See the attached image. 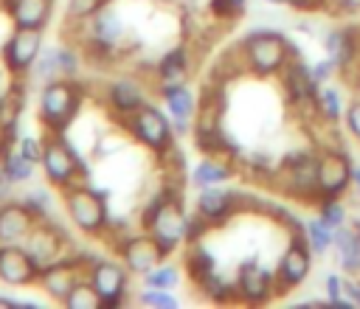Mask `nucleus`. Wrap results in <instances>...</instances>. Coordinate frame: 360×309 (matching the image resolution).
Here are the masks:
<instances>
[{
  "mask_svg": "<svg viewBox=\"0 0 360 309\" xmlns=\"http://www.w3.org/2000/svg\"><path fill=\"white\" fill-rule=\"evenodd\" d=\"M121 124H124V129L143 146V149H149L152 154H158V157H163L172 146H174V124H172V118L160 110V107H155V104H143L138 112H132V115H127V118H121Z\"/></svg>",
  "mask_w": 360,
  "mask_h": 309,
  "instance_id": "5",
  "label": "nucleus"
},
{
  "mask_svg": "<svg viewBox=\"0 0 360 309\" xmlns=\"http://www.w3.org/2000/svg\"><path fill=\"white\" fill-rule=\"evenodd\" d=\"M39 51H42V31H37V28H14L6 37L3 48H0V59H3V67L14 79H20V76L31 73Z\"/></svg>",
  "mask_w": 360,
  "mask_h": 309,
  "instance_id": "12",
  "label": "nucleus"
},
{
  "mask_svg": "<svg viewBox=\"0 0 360 309\" xmlns=\"http://www.w3.org/2000/svg\"><path fill=\"white\" fill-rule=\"evenodd\" d=\"M321 0H284V6H290V8H304V11H309V8H315Z\"/></svg>",
  "mask_w": 360,
  "mask_h": 309,
  "instance_id": "47",
  "label": "nucleus"
},
{
  "mask_svg": "<svg viewBox=\"0 0 360 309\" xmlns=\"http://www.w3.org/2000/svg\"><path fill=\"white\" fill-rule=\"evenodd\" d=\"M312 67V76H315V81L318 84H326L335 73H338V65H335V59L332 56H323V59H318L315 65H309Z\"/></svg>",
  "mask_w": 360,
  "mask_h": 309,
  "instance_id": "45",
  "label": "nucleus"
},
{
  "mask_svg": "<svg viewBox=\"0 0 360 309\" xmlns=\"http://www.w3.org/2000/svg\"><path fill=\"white\" fill-rule=\"evenodd\" d=\"M233 177V166L228 160H222L219 154H205L191 171H188V183L197 185V188H205V185H222Z\"/></svg>",
  "mask_w": 360,
  "mask_h": 309,
  "instance_id": "26",
  "label": "nucleus"
},
{
  "mask_svg": "<svg viewBox=\"0 0 360 309\" xmlns=\"http://www.w3.org/2000/svg\"><path fill=\"white\" fill-rule=\"evenodd\" d=\"M22 244L28 247V253L37 258V264H39V270H42V267L51 264L53 258L65 256L62 250H65V244H68V236H65V230H62L56 222L39 219V222L31 228V233L25 236Z\"/></svg>",
  "mask_w": 360,
  "mask_h": 309,
  "instance_id": "17",
  "label": "nucleus"
},
{
  "mask_svg": "<svg viewBox=\"0 0 360 309\" xmlns=\"http://www.w3.org/2000/svg\"><path fill=\"white\" fill-rule=\"evenodd\" d=\"M312 272V247L307 242L304 230L290 233V242L276 264V292L284 295L290 289H298Z\"/></svg>",
  "mask_w": 360,
  "mask_h": 309,
  "instance_id": "7",
  "label": "nucleus"
},
{
  "mask_svg": "<svg viewBox=\"0 0 360 309\" xmlns=\"http://www.w3.org/2000/svg\"><path fill=\"white\" fill-rule=\"evenodd\" d=\"M107 3H112V0H107Z\"/></svg>",
  "mask_w": 360,
  "mask_h": 309,
  "instance_id": "55",
  "label": "nucleus"
},
{
  "mask_svg": "<svg viewBox=\"0 0 360 309\" xmlns=\"http://www.w3.org/2000/svg\"><path fill=\"white\" fill-rule=\"evenodd\" d=\"M231 6H233V8H236V11H242V8H245V6H248V0H231Z\"/></svg>",
  "mask_w": 360,
  "mask_h": 309,
  "instance_id": "53",
  "label": "nucleus"
},
{
  "mask_svg": "<svg viewBox=\"0 0 360 309\" xmlns=\"http://www.w3.org/2000/svg\"><path fill=\"white\" fill-rule=\"evenodd\" d=\"M233 289H236V301L239 303L264 306V303H270L278 295L276 292V272H270L267 267H262L259 258H245L236 267Z\"/></svg>",
  "mask_w": 360,
  "mask_h": 309,
  "instance_id": "9",
  "label": "nucleus"
},
{
  "mask_svg": "<svg viewBox=\"0 0 360 309\" xmlns=\"http://www.w3.org/2000/svg\"><path fill=\"white\" fill-rule=\"evenodd\" d=\"M82 101H84L82 81H76L73 76H56V79H51V81H45L39 87V96H37V121L48 132L62 135L73 124V118L79 115Z\"/></svg>",
  "mask_w": 360,
  "mask_h": 309,
  "instance_id": "3",
  "label": "nucleus"
},
{
  "mask_svg": "<svg viewBox=\"0 0 360 309\" xmlns=\"http://www.w3.org/2000/svg\"><path fill=\"white\" fill-rule=\"evenodd\" d=\"M59 65H62V76H73L76 79V73L82 67V59L70 45H59Z\"/></svg>",
  "mask_w": 360,
  "mask_h": 309,
  "instance_id": "43",
  "label": "nucleus"
},
{
  "mask_svg": "<svg viewBox=\"0 0 360 309\" xmlns=\"http://www.w3.org/2000/svg\"><path fill=\"white\" fill-rule=\"evenodd\" d=\"M208 228H211V222H208V219H202L197 211H194L191 216H186V244L202 242V236L208 233Z\"/></svg>",
  "mask_w": 360,
  "mask_h": 309,
  "instance_id": "41",
  "label": "nucleus"
},
{
  "mask_svg": "<svg viewBox=\"0 0 360 309\" xmlns=\"http://www.w3.org/2000/svg\"><path fill=\"white\" fill-rule=\"evenodd\" d=\"M20 303H28V301H20V298H11V295H0V306H20Z\"/></svg>",
  "mask_w": 360,
  "mask_h": 309,
  "instance_id": "50",
  "label": "nucleus"
},
{
  "mask_svg": "<svg viewBox=\"0 0 360 309\" xmlns=\"http://www.w3.org/2000/svg\"><path fill=\"white\" fill-rule=\"evenodd\" d=\"M188 73V53L186 48H172L160 56V62L155 65V76L158 81H183Z\"/></svg>",
  "mask_w": 360,
  "mask_h": 309,
  "instance_id": "30",
  "label": "nucleus"
},
{
  "mask_svg": "<svg viewBox=\"0 0 360 309\" xmlns=\"http://www.w3.org/2000/svg\"><path fill=\"white\" fill-rule=\"evenodd\" d=\"M11 188H14V185H11V183H8V180L3 177V171H0V202L11 199Z\"/></svg>",
  "mask_w": 360,
  "mask_h": 309,
  "instance_id": "48",
  "label": "nucleus"
},
{
  "mask_svg": "<svg viewBox=\"0 0 360 309\" xmlns=\"http://www.w3.org/2000/svg\"><path fill=\"white\" fill-rule=\"evenodd\" d=\"M87 37H90V48H96V51H101V53L112 51V48L121 42V37H124V22H121L118 11H115L110 3H104V6L87 20Z\"/></svg>",
  "mask_w": 360,
  "mask_h": 309,
  "instance_id": "19",
  "label": "nucleus"
},
{
  "mask_svg": "<svg viewBox=\"0 0 360 309\" xmlns=\"http://www.w3.org/2000/svg\"><path fill=\"white\" fill-rule=\"evenodd\" d=\"M62 208L70 225L84 236H101L110 228V213L104 202V191L90 188L84 183H73L62 191Z\"/></svg>",
  "mask_w": 360,
  "mask_h": 309,
  "instance_id": "4",
  "label": "nucleus"
},
{
  "mask_svg": "<svg viewBox=\"0 0 360 309\" xmlns=\"http://www.w3.org/2000/svg\"><path fill=\"white\" fill-rule=\"evenodd\" d=\"M31 73L45 84V81H51V79H56V76H62V65H59V45H42V51H39V56H37V62H34V67H31Z\"/></svg>",
  "mask_w": 360,
  "mask_h": 309,
  "instance_id": "34",
  "label": "nucleus"
},
{
  "mask_svg": "<svg viewBox=\"0 0 360 309\" xmlns=\"http://www.w3.org/2000/svg\"><path fill=\"white\" fill-rule=\"evenodd\" d=\"M82 278H87V264L82 261V256L76 253V256H59V258H53L51 264H45L42 270H39V278H37V284H39V289L51 298V301H65L68 298V292L82 281Z\"/></svg>",
  "mask_w": 360,
  "mask_h": 309,
  "instance_id": "11",
  "label": "nucleus"
},
{
  "mask_svg": "<svg viewBox=\"0 0 360 309\" xmlns=\"http://www.w3.org/2000/svg\"><path fill=\"white\" fill-rule=\"evenodd\" d=\"M37 278H39V264L22 242L0 244V284L28 287V284H37Z\"/></svg>",
  "mask_w": 360,
  "mask_h": 309,
  "instance_id": "16",
  "label": "nucleus"
},
{
  "mask_svg": "<svg viewBox=\"0 0 360 309\" xmlns=\"http://www.w3.org/2000/svg\"><path fill=\"white\" fill-rule=\"evenodd\" d=\"M104 101L118 118H127L146 104V90L135 76H115L104 87Z\"/></svg>",
  "mask_w": 360,
  "mask_h": 309,
  "instance_id": "18",
  "label": "nucleus"
},
{
  "mask_svg": "<svg viewBox=\"0 0 360 309\" xmlns=\"http://www.w3.org/2000/svg\"><path fill=\"white\" fill-rule=\"evenodd\" d=\"M135 301L141 306H152V309H177L180 306V298L172 289H152V287H143Z\"/></svg>",
  "mask_w": 360,
  "mask_h": 309,
  "instance_id": "37",
  "label": "nucleus"
},
{
  "mask_svg": "<svg viewBox=\"0 0 360 309\" xmlns=\"http://www.w3.org/2000/svg\"><path fill=\"white\" fill-rule=\"evenodd\" d=\"M194 284H197V289L202 292V298H208V301H214V303H231V301H236V289H233V284L225 281L217 270L208 272L205 278L194 281Z\"/></svg>",
  "mask_w": 360,
  "mask_h": 309,
  "instance_id": "32",
  "label": "nucleus"
},
{
  "mask_svg": "<svg viewBox=\"0 0 360 309\" xmlns=\"http://www.w3.org/2000/svg\"><path fill=\"white\" fill-rule=\"evenodd\" d=\"M264 3H270V6H284V0H264Z\"/></svg>",
  "mask_w": 360,
  "mask_h": 309,
  "instance_id": "54",
  "label": "nucleus"
},
{
  "mask_svg": "<svg viewBox=\"0 0 360 309\" xmlns=\"http://www.w3.org/2000/svg\"><path fill=\"white\" fill-rule=\"evenodd\" d=\"M323 287H326V303H329V306H340V309H352V306H354V303L346 298V278H343L340 272H326Z\"/></svg>",
  "mask_w": 360,
  "mask_h": 309,
  "instance_id": "39",
  "label": "nucleus"
},
{
  "mask_svg": "<svg viewBox=\"0 0 360 309\" xmlns=\"http://www.w3.org/2000/svg\"><path fill=\"white\" fill-rule=\"evenodd\" d=\"M326 56L335 59L338 70H349L360 53V31L357 28H332L323 34Z\"/></svg>",
  "mask_w": 360,
  "mask_h": 309,
  "instance_id": "24",
  "label": "nucleus"
},
{
  "mask_svg": "<svg viewBox=\"0 0 360 309\" xmlns=\"http://www.w3.org/2000/svg\"><path fill=\"white\" fill-rule=\"evenodd\" d=\"M39 166H42L45 183L51 188H56V191H65L68 185L79 183V177H87L90 174V169L82 163V157H76V152L56 132H48L45 149H42V157H39Z\"/></svg>",
  "mask_w": 360,
  "mask_h": 309,
  "instance_id": "6",
  "label": "nucleus"
},
{
  "mask_svg": "<svg viewBox=\"0 0 360 309\" xmlns=\"http://www.w3.org/2000/svg\"><path fill=\"white\" fill-rule=\"evenodd\" d=\"M281 81H284V93L292 104H309L315 107V93H318V81L312 76V67L298 56L290 59V65L281 70Z\"/></svg>",
  "mask_w": 360,
  "mask_h": 309,
  "instance_id": "22",
  "label": "nucleus"
},
{
  "mask_svg": "<svg viewBox=\"0 0 360 309\" xmlns=\"http://www.w3.org/2000/svg\"><path fill=\"white\" fill-rule=\"evenodd\" d=\"M352 174H354V163L349 160L346 152L340 149H323L318 154V199L323 197H343L346 188L352 185Z\"/></svg>",
  "mask_w": 360,
  "mask_h": 309,
  "instance_id": "14",
  "label": "nucleus"
},
{
  "mask_svg": "<svg viewBox=\"0 0 360 309\" xmlns=\"http://www.w3.org/2000/svg\"><path fill=\"white\" fill-rule=\"evenodd\" d=\"M107 0H68L65 6V17L68 22H87Z\"/></svg>",
  "mask_w": 360,
  "mask_h": 309,
  "instance_id": "40",
  "label": "nucleus"
},
{
  "mask_svg": "<svg viewBox=\"0 0 360 309\" xmlns=\"http://www.w3.org/2000/svg\"><path fill=\"white\" fill-rule=\"evenodd\" d=\"M315 208H318V216L326 225H332L335 230L343 228V225H349V211H346V205H343L340 197H323V199L315 202Z\"/></svg>",
  "mask_w": 360,
  "mask_h": 309,
  "instance_id": "36",
  "label": "nucleus"
},
{
  "mask_svg": "<svg viewBox=\"0 0 360 309\" xmlns=\"http://www.w3.org/2000/svg\"><path fill=\"white\" fill-rule=\"evenodd\" d=\"M332 250H335L338 267L343 272L360 275V222H349V225L338 228Z\"/></svg>",
  "mask_w": 360,
  "mask_h": 309,
  "instance_id": "25",
  "label": "nucleus"
},
{
  "mask_svg": "<svg viewBox=\"0 0 360 309\" xmlns=\"http://www.w3.org/2000/svg\"><path fill=\"white\" fill-rule=\"evenodd\" d=\"M129 278L132 272L124 267L121 258H96L87 267V281L93 284V289L101 295V303L107 309H115L121 303H127L129 295Z\"/></svg>",
  "mask_w": 360,
  "mask_h": 309,
  "instance_id": "8",
  "label": "nucleus"
},
{
  "mask_svg": "<svg viewBox=\"0 0 360 309\" xmlns=\"http://www.w3.org/2000/svg\"><path fill=\"white\" fill-rule=\"evenodd\" d=\"M141 228L160 244L166 258L174 256L186 244V213H183L180 188L169 183L160 194H155L141 211Z\"/></svg>",
  "mask_w": 360,
  "mask_h": 309,
  "instance_id": "1",
  "label": "nucleus"
},
{
  "mask_svg": "<svg viewBox=\"0 0 360 309\" xmlns=\"http://www.w3.org/2000/svg\"><path fill=\"white\" fill-rule=\"evenodd\" d=\"M68 309H101L104 303H101V295L93 289V284L87 281V278H82L70 292H68V298L62 301Z\"/></svg>",
  "mask_w": 360,
  "mask_h": 309,
  "instance_id": "35",
  "label": "nucleus"
},
{
  "mask_svg": "<svg viewBox=\"0 0 360 309\" xmlns=\"http://www.w3.org/2000/svg\"><path fill=\"white\" fill-rule=\"evenodd\" d=\"M6 146H8V140H6V135H3V126H0V157H3V152H6Z\"/></svg>",
  "mask_w": 360,
  "mask_h": 309,
  "instance_id": "52",
  "label": "nucleus"
},
{
  "mask_svg": "<svg viewBox=\"0 0 360 309\" xmlns=\"http://www.w3.org/2000/svg\"><path fill=\"white\" fill-rule=\"evenodd\" d=\"M298 45L273 28H253L242 39V65L250 76L270 79L278 76L290 59H298Z\"/></svg>",
  "mask_w": 360,
  "mask_h": 309,
  "instance_id": "2",
  "label": "nucleus"
},
{
  "mask_svg": "<svg viewBox=\"0 0 360 309\" xmlns=\"http://www.w3.org/2000/svg\"><path fill=\"white\" fill-rule=\"evenodd\" d=\"M343 124H346V132L360 143V98H354L352 104H346Z\"/></svg>",
  "mask_w": 360,
  "mask_h": 309,
  "instance_id": "44",
  "label": "nucleus"
},
{
  "mask_svg": "<svg viewBox=\"0 0 360 309\" xmlns=\"http://www.w3.org/2000/svg\"><path fill=\"white\" fill-rule=\"evenodd\" d=\"M340 11H360V0H335Z\"/></svg>",
  "mask_w": 360,
  "mask_h": 309,
  "instance_id": "49",
  "label": "nucleus"
},
{
  "mask_svg": "<svg viewBox=\"0 0 360 309\" xmlns=\"http://www.w3.org/2000/svg\"><path fill=\"white\" fill-rule=\"evenodd\" d=\"M39 219L34 216V211L20 199H6L0 202V244H14V242H25V236L31 233V228Z\"/></svg>",
  "mask_w": 360,
  "mask_h": 309,
  "instance_id": "21",
  "label": "nucleus"
},
{
  "mask_svg": "<svg viewBox=\"0 0 360 309\" xmlns=\"http://www.w3.org/2000/svg\"><path fill=\"white\" fill-rule=\"evenodd\" d=\"M115 253L124 261V267L132 275H141V278L166 258L163 250H160V244L146 230L143 233H127V236H121L118 244H115Z\"/></svg>",
  "mask_w": 360,
  "mask_h": 309,
  "instance_id": "15",
  "label": "nucleus"
},
{
  "mask_svg": "<svg viewBox=\"0 0 360 309\" xmlns=\"http://www.w3.org/2000/svg\"><path fill=\"white\" fill-rule=\"evenodd\" d=\"M34 166H37V163H31L14 143H8L6 152H3V157H0V171H3V177H6L11 185L28 183V180L34 177Z\"/></svg>",
  "mask_w": 360,
  "mask_h": 309,
  "instance_id": "27",
  "label": "nucleus"
},
{
  "mask_svg": "<svg viewBox=\"0 0 360 309\" xmlns=\"http://www.w3.org/2000/svg\"><path fill=\"white\" fill-rule=\"evenodd\" d=\"M211 14L217 20H233L239 11L231 6V0H211Z\"/></svg>",
  "mask_w": 360,
  "mask_h": 309,
  "instance_id": "46",
  "label": "nucleus"
},
{
  "mask_svg": "<svg viewBox=\"0 0 360 309\" xmlns=\"http://www.w3.org/2000/svg\"><path fill=\"white\" fill-rule=\"evenodd\" d=\"M239 199H242V197H239L236 191H231V188L205 185V188H200L197 197H194V211H197L202 219H208L211 225H217V222H225V219L236 211Z\"/></svg>",
  "mask_w": 360,
  "mask_h": 309,
  "instance_id": "20",
  "label": "nucleus"
},
{
  "mask_svg": "<svg viewBox=\"0 0 360 309\" xmlns=\"http://www.w3.org/2000/svg\"><path fill=\"white\" fill-rule=\"evenodd\" d=\"M31 163H39V157H42V149H45V138H34V135H22L17 143H14Z\"/></svg>",
  "mask_w": 360,
  "mask_h": 309,
  "instance_id": "42",
  "label": "nucleus"
},
{
  "mask_svg": "<svg viewBox=\"0 0 360 309\" xmlns=\"http://www.w3.org/2000/svg\"><path fill=\"white\" fill-rule=\"evenodd\" d=\"M315 112H318V118L326 121V124H338V121H343V115H346V101H343L340 90L332 87L329 81L321 84L318 93H315Z\"/></svg>",
  "mask_w": 360,
  "mask_h": 309,
  "instance_id": "28",
  "label": "nucleus"
},
{
  "mask_svg": "<svg viewBox=\"0 0 360 309\" xmlns=\"http://www.w3.org/2000/svg\"><path fill=\"white\" fill-rule=\"evenodd\" d=\"M352 185L360 191V166H354V174H352Z\"/></svg>",
  "mask_w": 360,
  "mask_h": 309,
  "instance_id": "51",
  "label": "nucleus"
},
{
  "mask_svg": "<svg viewBox=\"0 0 360 309\" xmlns=\"http://www.w3.org/2000/svg\"><path fill=\"white\" fill-rule=\"evenodd\" d=\"M22 202L34 211L37 219H51L53 205H56V199H53V194H51L48 188H31V191L22 197Z\"/></svg>",
  "mask_w": 360,
  "mask_h": 309,
  "instance_id": "38",
  "label": "nucleus"
},
{
  "mask_svg": "<svg viewBox=\"0 0 360 309\" xmlns=\"http://www.w3.org/2000/svg\"><path fill=\"white\" fill-rule=\"evenodd\" d=\"M304 233H307L312 253H326V250H332L338 230L332 225H326L321 216H309V219H304Z\"/></svg>",
  "mask_w": 360,
  "mask_h": 309,
  "instance_id": "33",
  "label": "nucleus"
},
{
  "mask_svg": "<svg viewBox=\"0 0 360 309\" xmlns=\"http://www.w3.org/2000/svg\"><path fill=\"white\" fill-rule=\"evenodd\" d=\"M183 281V267L163 258L158 267H152L146 275H143V287H152V289H177Z\"/></svg>",
  "mask_w": 360,
  "mask_h": 309,
  "instance_id": "31",
  "label": "nucleus"
},
{
  "mask_svg": "<svg viewBox=\"0 0 360 309\" xmlns=\"http://www.w3.org/2000/svg\"><path fill=\"white\" fill-rule=\"evenodd\" d=\"M183 270H186V275H188L191 281H200V278H205L208 272L217 270V256H214L202 242H194V244H188V250H186Z\"/></svg>",
  "mask_w": 360,
  "mask_h": 309,
  "instance_id": "29",
  "label": "nucleus"
},
{
  "mask_svg": "<svg viewBox=\"0 0 360 309\" xmlns=\"http://www.w3.org/2000/svg\"><path fill=\"white\" fill-rule=\"evenodd\" d=\"M6 14L14 28L45 31L53 14V0H6Z\"/></svg>",
  "mask_w": 360,
  "mask_h": 309,
  "instance_id": "23",
  "label": "nucleus"
},
{
  "mask_svg": "<svg viewBox=\"0 0 360 309\" xmlns=\"http://www.w3.org/2000/svg\"><path fill=\"white\" fill-rule=\"evenodd\" d=\"M158 98L163 101V107H166V112H169V118L174 124V132L177 135H188L191 121L200 112L197 93L186 81H158Z\"/></svg>",
  "mask_w": 360,
  "mask_h": 309,
  "instance_id": "13",
  "label": "nucleus"
},
{
  "mask_svg": "<svg viewBox=\"0 0 360 309\" xmlns=\"http://www.w3.org/2000/svg\"><path fill=\"white\" fill-rule=\"evenodd\" d=\"M315 171H318V154L295 152L281 163L278 185L295 199L318 202V177H315Z\"/></svg>",
  "mask_w": 360,
  "mask_h": 309,
  "instance_id": "10",
  "label": "nucleus"
}]
</instances>
